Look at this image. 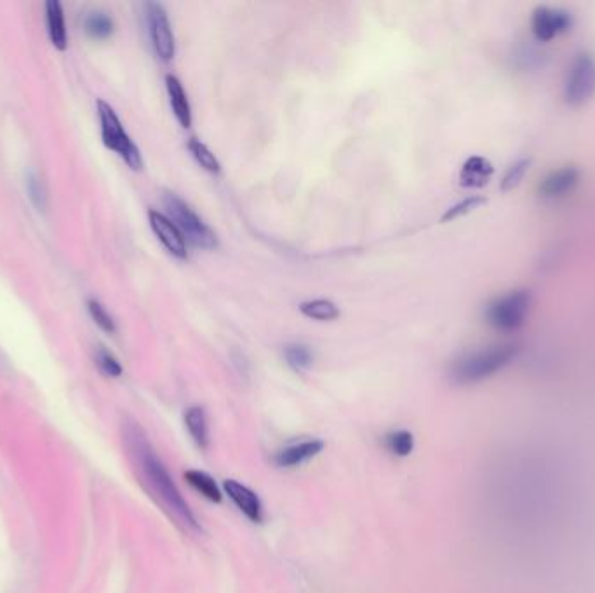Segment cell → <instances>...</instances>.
<instances>
[{
	"instance_id": "12",
	"label": "cell",
	"mask_w": 595,
	"mask_h": 593,
	"mask_svg": "<svg viewBox=\"0 0 595 593\" xmlns=\"http://www.w3.org/2000/svg\"><path fill=\"white\" fill-rule=\"evenodd\" d=\"M493 174L494 168L491 161L482 155H472L463 162L458 179L463 188H482L489 183Z\"/></svg>"
},
{
	"instance_id": "4",
	"label": "cell",
	"mask_w": 595,
	"mask_h": 593,
	"mask_svg": "<svg viewBox=\"0 0 595 593\" xmlns=\"http://www.w3.org/2000/svg\"><path fill=\"white\" fill-rule=\"evenodd\" d=\"M96 112L100 118V129H101V140L109 150L115 152L131 170H140L143 168L142 153L140 148L129 138L126 133L118 115L114 109L103 101L98 100Z\"/></svg>"
},
{
	"instance_id": "26",
	"label": "cell",
	"mask_w": 595,
	"mask_h": 593,
	"mask_svg": "<svg viewBox=\"0 0 595 593\" xmlns=\"http://www.w3.org/2000/svg\"><path fill=\"white\" fill-rule=\"evenodd\" d=\"M27 190H29V197L33 202V205L39 211H46L49 196H48V188H46L44 181L39 178V174L30 172L27 176Z\"/></svg>"
},
{
	"instance_id": "6",
	"label": "cell",
	"mask_w": 595,
	"mask_h": 593,
	"mask_svg": "<svg viewBox=\"0 0 595 593\" xmlns=\"http://www.w3.org/2000/svg\"><path fill=\"white\" fill-rule=\"evenodd\" d=\"M563 96L569 107L580 109L592 101L595 96V57L582 51L567 65L563 85Z\"/></svg>"
},
{
	"instance_id": "25",
	"label": "cell",
	"mask_w": 595,
	"mask_h": 593,
	"mask_svg": "<svg viewBox=\"0 0 595 593\" xmlns=\"http://www.w3.org/2000/svg\"><path fill=\"white\" fill-rule=\"evenodd\" d=\"M387 448L397 456H409L415 449L413 433L407 430H397L387 435Z\"/></svg>"
},
{
	"instance_id": "24",
	"label": "cell",
	"mask_w": 595,
	"mask_h": 593,
	"mask_svg": "<svg viewBox=\"0 0 595 593\" xmlns=\"http://www.w3.org/2000/svg\"><path fill=\"white\" fill-rule=\"evenodd\" d=\"M529 168H531V159H519L517 162H513L507 172L503 174L502 190L511 192L513 188H517L522 183V179L528 174Z\"/></svg>"
},
{
	"instance_id": "7",
	"label": "cell",
	"mask_w": 595,
	"mask_h": 593,
	"mask_svg": "<svg viewBox=\"0 0 595 593\" xmlns=\"http://www.w3.org/2000/svg\"><path fill=\"white\" fill-rule=\"evenodd\" d=\"M574 25L573 14L561 9V7H548V5H539L529 18V29L531 35L535 37L537 42H554L559 37L566 35L569 30Z\"/></svg>"
},
{
	"instance_id": "27",
	"label": "cell",
	"mask_w": 595,
	"mask_h": 593,
	"mask_svg": "<svg viewBox=\"0 0 595 593\" xmlns=\"http://www.w3.org/2000/svg\"><path fill=\"white\" fill-rule=\"evenodd\" d=\"M94 361H96V366L100 368V371L110 378H118L122 374V366L120 362L115 359L114 353L109 352L105 346H100L94 353Z\"/></svg>"
},
{
	"instance_id": "5",
	"label": "cell",
	"mask_w": 595,
	"mask_h": 593,
	"mask_svg": "<svg viewBox=\"0 0 595 593\" xmlns=\"http://www.w3.org/2000/svg\"><path fill=\"white\" fill-rule=\"evenodd\" d=\"M164 205L168 209V218L181 231L185 240L200 249H214L218 246L216 233L204 223V220L183 198L172 192H166Z\"/></svg>"
},
{
	"instance_id": "20",
	"label": "cell",
	"mask_w": 595,
	"mask_h": 593,
	"mask_svg": "<svg viewBox=\"0 0 595 593\" xmlns=\"http://www.w3.org/2000/svg\"><path fill=\"white\" fill-rule=\"evenodd\" d=\"M284 359L287 366L294 371H307L312 366V350L303 343H291L284 346Z\"/></svg>"
},
{
	"instance_id": "9",
	"label": "cell",
	"mask_w": 595,
	"mask_h": 593,
	"mask_svg": "<svg viewBox=\"0 0 595 593\" xmlns=\"http://www.w3.org/2000/svg\"><path fill=\"white\" fill-rule=\"evenodd\" d=\"M582 170L576 166H561L547 172L538 185V196L543 200H561L566 198L580 187Z\"/></svg>"
},
{
	"instance_id": "21",
	"label": "cell",
	"mask_w": 595,
	"mask_h": 593,
	"mask_svg": "<svg viewBox=\"0 0 595 593\" xmlns=\"http://www.w3.org/2000/svg\"><path fill=\"white\" fill-rule=\"evenodd\" d=\"M188 150H190V153L194 155V159L197 161L198 166L202 168V170H207V172H220V162H218V159H216V155L204 144L202 142H198V140H196V138H190V142H188Z\"/></svg>"
},
{
	"instance_id": "22",
	"label": "cell",
	"mask_w": 595,
	"mask_h": 593,
	"mask_svg": "<svg viewBox=\"0 0 595 593\" xmlns=\"http://www.w3.org/2000/svg\"><path fill=\"white\" fill-rule=\"evenodd\" d=\"M484 204H486V198L481 197V196H472V197L463 198L461 202L454 204V205H451V207L442 214L441 222H442V223L454 222V220H458V218H461V216H465V214H470L472 211L479 209Z\"/></svg>"
},
{
	"instance_id": "18",
	"label": "cell",
	"mask_w": 595,
	"mask_h": 593,
	"mask_svg": "<svg viewBox=\"0 0 595 593\" xmlns=\"http://www.w3.org/2000/svg\"><path fill=\"white\" fill-rule=\"evenodd\" d=\"M300 311L302 315H305L307 318H312V320H319V322H331V320H337L340 317V310L338 307L329 301V300H309V301H303L300 305Z\"/></svg>"
},
{
	"instance_id": "10",
	"label": "cell",
	"mask_w": 595,
	"mask_h": 593,
	"mask_svg": "<svg viewBox=\"0 0 595 593\" xmlns=\"http://www.w3.org/2000/svg\"><path fill=\"white\" fill-rule=\"evenodd\" d=\"M148 222L157 235V239L162 242V246L168 249L170 255L178 257V259H187L188 251H187V240L181 235V231L176 228V225L171 222L170 218L159 211H148Z\"/></svg>"
},
{
	"instance_id": "16",
	"label": "cell",
	"mask_w": 595,
	"mask_h": 593,
	"mask_svg": "<svg viewBox=\"0 0 595 593\" xmlns=\"http://www.w3.org/2000/svg\"><path fill=\"white\" fill-rule=\"evenodd\" d=\"M83 25H84L85 33L94 40H107L114 35V18L107 11H101V9H94V11L87 13Z\"/></svg>"
},
{
	"instance_id": "1",
	"label": "cell",
	"mask_w": 595,
	"mask_h": 593,
	"mask_svg": "<svg viewBox=\"0 0 595 593\" xmlns=\"http://www.w3.org/2000/svg\"><path fill=\"white\" fill-rule=\"evenodd\" d=\"M127 442L142 472L143 481L150 493L161 501L164 510L170 511L171 517L187 531H198L197 519L192 513L188 503L183 500L179 489L171 479L170 472L166 470L161 458H157L152 446L146 442L142 432L138 428H131L127 432Z\"/></svg>"
},
{
	"instance_id": "14",
	"label": "cell",
	"mask_w": 595,
	"mask_h": 593,
	"mask_svg": "<svg viewBox=\"0 0 595 593\" xmlns=\"http://www.w3.org/2000/svg\"><path fill=\"white\" fill-rule=\"evenodd\" d=\"M46 27L51 39V44L57 51H65L68 46V31L65 23V11L57 0L46 2Z\"/></svg>"
},
{
	"instance_id": "13",
	"label": "cell",
	"mask_w": 595,
	"mask_h": 593,
	"mask_svg": "<svg viewBox=\"0 0 595 593\" xmlns=\"http://www.w3.org/2000/svg\"><path fill=\"white\" fill-rule=\"evenodd\" d=\"M324 449V442L322 440H303L293 446L284 448L283 451L277 452L276 456V463L284 468H291V467H300L305 461L312 459L313 456H317L319 452Z\"/></svg>"
},
{
	"instance_id": "15",
	"label": "cell",
	"mask_w": 595,
	"mask_h": 593,
	"mask_svg": "<svg viewBox=\"0 0 595 593\" xmlns=\"http://www.w3.org/2000/svg\"><path fill=\"white\" fill-rule=\"evenodd\" d=\"M166 89H168L171 109H172L176 120L179 122L181 127L188 129L192 126V109H190V101H188V96H187L183 85L174 75H168Z\"/></svg>"
},
{
	"instance_id": "8",
	"label": "cell",
	"mask_w": 595,
	"mask_h": 593,
	"mask_svg": "<svg viewBox=\"0 0 595 593\" xmlns=\"http://www.w3.org/2000/svg\"><path fill=\"white\" fill-rule=\"evenodd\" d=\"M144 9H146V23L153 51L162 61H171L176 53V44L168 13L164 5L159 2H148Z\"/></svg>"
},
{
	"instance_id": "11",
	"label": "cell",
	"mask_w": 595,
	"mask_h": 593,
	"mask_svg": "<svg viewBox=\"0 0 595 593\" xmlns=\"http://www.w3.org/2000/svg\"><path fill=\"white\" fill-rule=\"evenodd\" d=\"M225 493L230 496V500L237 505V509L241 510L249 520L253 522H261L263 520V507L259 498L256 496L249 487L242 485L241 482L232 481L228 479L223 484Z\"/></svg>"
},
{
	"instance_id": "2",
	"label": "cell",
	"mask_w": 595,
	"mask_h": 593,
	"mask_svg": "<svg viewBox=\"0 0 595 593\" xmlns=\"http://www.w3.org/2000/svg\"><path fill=\"white\" fill-rule=\"evenodd\" d=\"M519 353L521 346L517 343L489 344L456 359L450 376L458 385H476L509 368Z\"/></svg>"
},
{
	"instance_id": "19",
	"label": "cell",
	"mask_w": 595,
	"mask_h": 593,
	"mask_svg": "<svg viewBox=\"0 0 595 593\" xmlns=\"http://www.w3.org/2000/svg\"><path fill=\"white\" fill-rule=\"evenodd\" d=\"M185 479L187 482L198 491L200 494H204L207 500L214 501V503H220L222 501V491L218 487V484L214 482V479L211 475H207L206 472H200V470H188L185 474Z\"/></svg>"
},
{
	"instance_id": "23",
	"label": "cell",
	"mask_w": 595,
	"mask_h": 593,
	"mask_svg": "<svg viewBox=\"0 0 595 593\" xmlns=\"http://www.w3.org/2000/svg\"><path fill=\"white\" fill-rule=\"evenodd\" d=\"M87 311L91 315V318L94 320V324L105 331L107 335H114L115 329V320L114 317L110 315V311L105 309L103 303H100L98 300H89L87 301Z\"/></svg>"
},
{
	"instance_id": "3",
	"label": "cell",
	"mask_w": 595,
	"mask_h": 593,
	"mask_svg": "<svg viewBox=\"0 0 595 593\" xmlns=\"http://www.w3.org/2000/svg\"><path fill=\"white\" fill-rule=\"evenodd\" d=\"M531 307L533 294L528 289H513L491 300L484 310V318L493 329L512 333L524 326Z\"/></svg>"
},
{
	"instance_id": "17",
	"label": "cell",
	"mask_w": 595,
	"mask_h": 593,
	"mask_svg": "<svg viewBox=\"0 0 595 593\" xmlns=\"http://www.w3.org/2000/svg\"><path fill=\"white\" fill-rule=\"evenodd\" d=\"M185 423H187V428H188V432H190V435L196 440L198 448L207 449V446H209V424H207L206 411L198 406L190 407L185 414Z\"/></svg>"
}]
</instances>
